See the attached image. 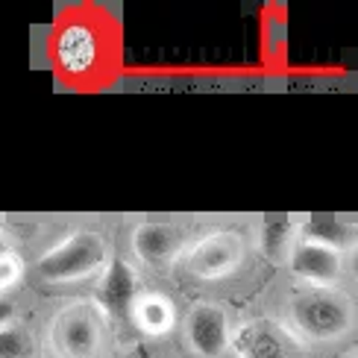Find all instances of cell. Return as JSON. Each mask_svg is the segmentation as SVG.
I'll return each mask as SVG.
<instances>
[{
  "instance_id": "cell-10",
  "label": "cell",
  "mask_w": 358,
  "mask_h": 358,
  "mask_svg": "<svg viewBox=\"0 0 358 358\" xmlns=\"http://www.w3.org/2000/svg\"><path fill=\"white\" fill-rule=\"evenodd\" d=\"M56 62L65 73H73V77H83L88 73L97 59H100V33L85 24V21H68L62 29L56 33Z\"/></svg>"
},
{
  "instance_id": "cell-13",
  "label": "cell",
  "mask_w": 358,
  "mask_h": 358,
  "mask_svg": "<svg viewBox=\"0 0 358 358\" xmlns=\"http://www.w3.org/2000/svg\"><path fill=\"white\" fill-rule=\"evenodd\" d=\"M296 220L291 217H271L259 227V250L264 252L267 262L273 264H285L291 250L296 244Z\"/></svg>"
},
{
  "instance_id": "cell-2",
  "label": "cell",
  "mask_w": 358,
  "mask_h": 358,
  "mask_svg": "<svg viewBox=\"0 0 358 358\" xmlns=\"http://www.w3.org/2000/svg\"><path fill=\"white\" fill-rule=\"evenodd\" d=\"M106 262H109V247L103 241V235L94 229H77L41 252V259L36 262V273L44 282L65 285V282L97 279Z\"/></svg>"
},
{
  "instance_id": "cell-3",
  "label": "cell",
  "mask_w": 358,
  "mask_h": 358,
  "mask_svg": "<svg viewBox=\"0 0 358 358\" xmlns=\"http://www.w3.org/2000/svg\"><path fill=\"white\" fill-rule=\"evenodd\" d=\"M247 259V244L235 229H215L185 247L182 262L191 276L203 282H217L232 276Z\"/></svg>"
},
{
  "instance_id": "cell-8",
  "label": "cell",
  "mask_w": 358,
  "mask_h": 358,
  "mask_svg": "<svg viewBox=\"0 0 358 358\" xmlns=\"http://www.w3.org/2000/svg\"><path fill=\"white\" fill-rule=\"evenodd\" d=\"M285 264L291 276L300 282V288H332L344 276V256L341 252L303 241V238H296Z\"/></svg>"
},
{
  "instance_id": "cell-4",
  "label": "cell",
  "mask_w": 358,
  "mask_h": 358,
  "mask_svg": "<svg viewBox=\"0 0 358 358\" xmlns=\"http://www.w3.org/2000/svg\"><path fill=\"white\" fill-rule=\"evenodd\" d=\"M50 335L56 338V347L62 358H94L103 347V323L97 308L73 306L50 323Z\"/></svg>"
},
{
  "instance_id": "cell-5",
  "label": "cell",
  "mask_w": 358,
  "mask_h": 358,
  "mask_svg": "<svg viewBox=\"0 0 358 358\" xmlns=\"http://www.w3.org/2000/svg\"><path fill=\"white\" fill-rule=\"evenodd\" d=\"M182 332L191 352L197 358H220L229 352L232 326H229V315L217 303L194 306L182 323Z\"/></svg>"
},
{
  "instance_id": "cell-1",
  "label": "cell",
  "mask_w": 358,
  "mask_h": 358,
  "mask_svg": "<svg viewBox=\"0 0 358 358\" xmlns=\"http://www.w3.org/2000/svg\"><path fill=\"white\" fill-rule=\"evenodd\" d=\"M355 329V303L344 288H300L288 300V332L303 344H329Z\"/></svg>"
},
{
  "instance_id": "cell-14",
  "label": "cell",
  "mask_w": 358,
  "mask_h": 358,
  "mask_svg": "<svg viewBox=\"0 0 358 358\" xmlns=\"http://www.w3.org/2000/svg\"><path fill=\"white\" fill-rule=\"evenodd\" d=\"M0 358H36V341L21 323L0 326Z\"/></svg>"
},
{
  "instance_id": "cell-9",
  "label": "cell",
  "mask_w": 358,
  "mask_h": 358,
  "mask_svg": "<svg viewBox=\"0 0 358 358\" xmlns=\"http://www.w3.org/2000/svg\"><path fill=\"white\" fill-rule=\"evenodd\" d=\"M185 247H188V235L176 223L144 220L132 229V252H136V259H141L150 267L171 264L173 259L182 256Z\"/></svg>"
},
{
  "instance_id": "cell-15",
  "label": "cell",
  "mask_w": 358,
  "mask_h": 358,
  "mask_svg": "<svg viewBox=\"0 0 358 358\" xmlns=\"http://www.w3.org/2000/svg\"><path fill=\"white\" fill-rule=\"evenodd\" d=\"M24 279V262L15 250L0 247V296L6 291L18 288V282Z\"/></svg>"
},
{
  "instance_id": "cell-6",
  "label": "cell",
  "mask_w": 358,
  "mask_h": 358,
  "mask_svg": "<svg viewBox=\"0 0 358 358\" xmlns=\"http://www.w3.org/2000/svg\"><path fill=\"white\" fill-rule=\"evenodd\" d=\"M229 350L235 352V358H296V341L282 323L271 317H256L232 332Z\"/></svg>"
},
{
  "instance_id": "cell-12",
  "label": "cell",
  "mask_w": 358,
  "mask_h": 358,
  "mask_svg": "<svg viewBox=\"0 0 358 358\" xmlns=\"http://www.w3.org/2000/svg\"><path fill=\"white\" fill-rule=\"evenodd\" d=\"M127 320H132V326L141 329L144 335L162 338V335L176 329V303L162 291H144L141 288L138 296L132 300Z\"/></svg>"
},
{
  "instance_id": "cell-16",
  "label": "cell",
  "mask_w": 358,
  "mask_h": 358,
  "mask_svg": "<svg viewBox=\"0 0 358 358\" xmlns=\"http://www.w3.org/2000/svg\"><path fill=\"white\" fill-rule=\"evenodd\" d=\"M12 320H15V308H12V303L6 300V296H0V326H6Z\"/></svg>"
},
{
  "instance_id": "cell-11",
  "label": "cell",
  "mask_w": 358,
  "mask_h": 358,
  "mask_svg": "<svg viewBox=\"0 0 358 358\" xmlns=\"http://www.w3.org/2000/svg\"><path fill=\"white\" fill-rule=\"evenodd\" d=\"M296 235L303 241L320 244L326 250H335L341 256H350L358 244V223L350 217H332V215H311L296 220Z\"/></svg>"
},
{
  "instance_id": "cell-7",
  "label": "cell",
  "mask_w": 358,
  "mask_h": 358,
  "mask_svg": "<svg viewBox=\"0 0 358 358\" xmlns=\"http://www.w3.org/2000/svg\"><path fill=\"white\" fill-rule=\"evenodd\" d=\"M141 285H138V273L129 262L109 256L106 267L97 276V288H94V306L100 315H106L112 320L129 317L132 300L138 296Z\"/></svg>"
}]
</instances>
